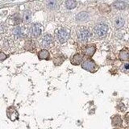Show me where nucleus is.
Returning a JSON list of instances; mask_svg holds the SVG:
<instances>
[{"label": "nucleus", "mask_w": 129, "mask_h": 129, "mask_svg": "<svg viewBox=\"0 0 129 129\" xmlns=\"http://www.w3.org/2000/svg\"><path fill=\"white\" fill-rule=\"evenodd\" d=\"M109 27L108 25L105 23H99L94 27V33L99 38H104L106 37L108 33Z\"/></svg>", "instance_id": "1"}, {"label": "nucleus", "mask_w": 129, "mask_h": 129, "mask_svg": "<svg viewBox=\"0 0 129 129\" xmlns=\"http://www.w3.org/2000/svg\"><path fill=\"white\" fill-rule=\"evenodd\" d=\"M70 31L67 28L62 27L56 32V37L60 44L66 43L70 38Z\"/></svg>", "instance_id": "2"}, {"label": "nucleus", "mask_w": 129, "mask_h": 129, "mask_svg": "<svg viewBox=\"0 0 129 129\" xmlns=\"http://www.w3.org/2000/svg\"><path fill=\"white\" fill-rule=\"evenodd\" d=\"M82 68L86 71L94 73L99 69V66H97L96 63L93 60L87 59L86 60H84V61L82 63Z\"/></svg>", "instance_id": "3"}, {"label": "nucleus", "mask_w": 129, "mask_h": 129, "mask_svg": "<svg viewBox=\"0 0 129 129\" xmlns=\"http://www.w3.org/2000/svg\"><path fill=\"white\" fill-rule=\"evenodd\" d=\"M77 36H78V40L82 42H87L90 38L91 37V32L90 31L87 29V28H81V29L78 30V33H77Z\"/></svg>", "instance_id": "4"}, {"label": "nucleus", "mask_w": 129, "mask_h": 129, "mask_svg": "<svg viewBox=\"0 0 129 129\" xmlns=\"http://www.w3.org/2000/svg\"><path fill=\"white\" fill-rule=\"evenodd\" d=\"M43 27L40 23H34L29 28V34L32 37H39L42 34Z\"/></svg>", "instance_id": "5"}, {"label": "nucleus", "mask_w": 129, "mask_h": 129, "mask_svg": "<svg viewBox=\"0 0 129 129\" xmlns=\"http://www.w3.org/2000/svg\"><path fill=\"white\" fill-rule=\"evenodd\" d=\"M41 44L44 48H50L54 44V38L51 34H45L42 38Z\"/></svg>", "instance_id": "6"}, {"label": "nucleus", "mask_w": 129, "mask_h": 129, "mask_svg": "<svg viewBox=\"0 0 129 129\" xmlns=\"http://www.w3.org/2000/svg\"><path fill=\"white\" fill-rule=\"evenodd\" d=\"M95 52H96V46L94 44H88L82 50L83 54L86 56H89V57H90V56L94 55Z\"/></svg>", "instance_id": "7"}, {"label": "nucleus", "mask_w": 129, "mask_h": 129, "mask_svg": "<svg viewBox=\"0 0 129 129\" xmlns=\"http://www.w3.org/2000/svg\"><path fill=\"white\" fill-rule=\"evenodd\" d=\"M7 115L8 118H9L11 121H15L19 118L18 111H16V109L14 107H10L9 108H7Z\"/></svg>", "instance_id": "8"}, {"label": "nucleus", "mask_w": 129, "mask_h": 129, "mask_svg": "<svg viewBox=\"0 0 129 129\" xmlns=\"http://www.w3.org/2000/svg\"><path fill=\"white\" fill-rule=\"evenodd\" d=\"M12 32H13V35L15 36V37L17 39H22L24 36L23 27H20V26L15 27L13 29V31H12Z\"/></svg>", "instance_id": "9"}, {"label": "nucleus", "mask_w": 129, "mask_h": 129, "mask_svg": "<svg viewBox=\"0 0 129 129\" xmlns=\"http://www.w3.org/2000/svg\"><path fill=\"white\" fill-rule=\"evenodd\" d=\"M70 62L74 66H78V64L82 63V56L79 53H76L74 56H71Z\"/></svg>", "instance_id": "10"}, {"label": "nucleus", "mask_w": 129, "mask_h": 129, "mask_svg": "<svg viewBox=\"0 0 129 129\" xmlns=\"http://www.w3.org/2000/svg\"><path fill=\"white\" fill-rule=\"evenodd\" d=\"M125 23V20L123 17H120V16H119V17H116L114 20V26L115 28H117V29H119V28H121Z\"/></svg>", "instance_id": "11"}, {"label": "nucleus", "mask_w": 129, "mask_h": 129, "mask_svg": "<svg viewBox=\"0 0 129 129\" xmlns=\"http://www.w3.org/2000/svg\"><path fill=\"white\" fill-rule=\"evenodd\" d=\"M119 59L122 61H127L129 60V52L126 49H123L119 52Z\"/></svg>", "instance_id": "12"}, {"label": "nucleus", "mask_w": 129, "mask_h": 129, "mask_svg": "<svg viewBox=\"0 0 129 129\" xmlns=\"http://www.w3.org/2000/svg\"><path fill=\"white\" fill-rule=\"evenodd\" d=\"M113 7L118 10H124L128 7L127 3L123 1H116L113 3Z\"/></svg>", "instance_id": "13"}, {"label": "nucleus", "mask_w": 129, "mask_h": 129, "mask_svg": "<svg viewBox=\"0 0 129 129\" xmlns=\"http://www.w3.org/2000/svg\"><path fill=\"white\" fill-rule=\"evenodd\" d=\"M38 58L40 60H48L49 58V52L47 49H42L38 52Z\"/></svg>", "instance_id": "14"}, {"label": "nucleus", "mask_w": 129, "mask_h": 129, "mask_svg": "<svg viewBox=\"0 0 129 129\" xmlns=\"http://www.w3.org/2000/svg\"><path fill=\"white\" fill-rule=\"evenodd\" d=\"M78 5V3L76 1H74V0H69V1H66L64 3V6H66V8L69 10H71V9H74Z\"/></svg>", "instance_id": "15"}, {"label": "nucleus", "mask_w": 129, "mask_h": 129, "mask_svg": "<svg viewBox=\"0 0 129 129\" xmlns=\"http://www.w3.org/2000/svg\"><path fill=\"white\" fill-rule=\"evenodd\" d=\"M66 60V57L63 55H60L58 56H56V57L53 59V63L55 66H60Z\"/></svg>", "instance_id": "16"}, {"label": "nucleus", "mask_w": 129, "mask_h": 129, "mask_svg": "<svg viewBox=\"0 0 129 129\" xmlns=\"http://www.w3.org/2000/svg\"><path fill=\"white\" fill-rule=\"evenodd\" d=\"M31 19V13L30 11H26L23 12V20L24 23H29Z\"/></svg>", "instance_id": "17"}, {"label": "nucleus", "mask_w": 129, "mask_h": 129, "mask_svg": "<svg viewBox=\"0 0 129 129\" xmlns=\"http://www.w3.org/2000/svg\"><path fill=\"white\" fill-rule=\"evenodd\" d=\"M112 125L113 126H120L122 124V119L119 115H115L112 118Z\"/></svg>", "instance_id": "18"}, {"label": "nucleus", "mask_w": 129, "mask_h": 129, "mask_svg": "<svg viewBox=\"0 0 129 129\" xmlns=\"http://www.w3.org/2000/svg\"><path fill=\"white\" fill-rule=\"evenodd\" d=\"M87 19H88V15L86 12H81V13L78 14L76 17V19L79 22L86 21V20H87Z\"/></svg>", "instance_id": "19"}, {"label": "nucleus", "mask_w": 129, "mask_h": 129, "mask_svg": "<svg viewBox=\"0 0 129 129\" xmlns=\"http://www.w3.org/2000/svg\"><path fill=\"white\" fill-rule=\"evenodd\" d=\"M48 7L51 10H56L58 8V2L56 1H48L46 3Z\"/></svg>", "instance_id": "20"}, {"label": "nucleus", "mask_w": 129, "mask_h": 129, "mask_svg": "<svg viewBox=\"0 0 129 129\" xmlns=\"http://www.w3.org/2000/svg\"><path fill=\"white\" fill-rule=\"evenodd\" d=\"M13 20H14V23L15 25H18V24H19L20 22H21V19L19 18V15H15V18H13Z\"/></svg>", "instance_id": "21"}, {"label": "nucleus", "mask_w": 129, "mask_h": 129, "mask_svg": "<svg viewBox=\"0 0 129 129\" xmlns=\"http://www.w3.org/2000/svg\"><path fill=\"white\" fill-rule=\"evenodd\" d=\"M7 58V55L3 52H0V60H3Z\"/></svg>", "instance_id": "22"}, {"label": "nucleus", "mask_w": 129, "mask_h": 129, "mask_svg": "<svg viewBox=\"0 0 129 129\" xmlns=\"http://www.w3.org/2000/svg\"><path fill=\"white\" fill-rule=\"evenodd\" d=\"M124 69H125V70H129V64H124Z\"/></svg>", "instance_id": "23"}]
</instances>
